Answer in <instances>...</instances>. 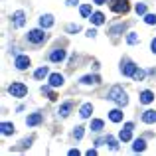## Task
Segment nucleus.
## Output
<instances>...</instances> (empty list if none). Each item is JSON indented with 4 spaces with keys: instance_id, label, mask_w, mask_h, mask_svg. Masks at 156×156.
Wrapping results in <instances>:
<instances>
[{
    "instance_id": "39448f33",
    "label": "nucleus",
    "mask_w": 156,
    "mask_h": 156,
    "mask_svg": "<svg viewBox=\"0 0 156 156\" xmlns=\"http://www.w3.org/2000/svg\"><path fill=\"white\" fill-rule=\"evenodd\" d=\"M14 65H16V69L24 71V69H28V67H30V57H28V55H16Z\"/></svg>"
},
{
    "instance_id": "473e14b6",
    "label": "nucleus",
    "mask_w": 156,
    "mask_h": 156,
    "mask_svg": "<svg viewBox=\"0 0 156 156\" xmlns=\"http://www.w3.org/2000/svg\"><path fill=\"white\" fill-rule=\"evenodd\" d=\"M67 32H79V26H77V24H69V26H67Z\"/></svg>"
},
{
    "instance_id": "f03ea898",
    "label": "nucleus",
    "mask_w": 156,
    "mask_h": 156,
    "mask_svg": "<svg viewBox=\"0 0 156 156\" xmlns=\"http://www.w3.org/2000/svg\"><path fill=\"white\" fill-rule=\"evenodd\" d=\"M44 40H46V32H44V28H36V30H30L28 32V42L32 44H42Z\"/></svg>"
},
{
    "instance_id": "9d476101",
    "label": "nucleus",
    "mask_w": 156,
    "mask_h": 156,
    "mask_svg": "<svg viewBox=\"0 0 156 156\" xmlns=\"http://www.w3.org/2000/svg\"><path fill=\"white\" fill-rule=\"evenodd\" d=\"M50 85L51 87H61V85H63V75H61V73H51L50 75Z\"/></svg>"
},
{
    "instance_id": "a878e982",
    "label": "nucleus",
    "mask_w": 156,
    "mask_h": 156,
    "mask_svg": "<svg viewBox=\"0 0 156 156\" xmlns=\"http://www.w3.org/2000/svg\"><path fill=\"white\" fill-rule=\"evenodd\" d=\"M107 144H109L111 150H117L119 148V142H117V138H115V136H107Z\"/></svg>"
},
{
    "instance_id": "412c9836",
    "label": "nucleus",
    "mask_w": 156,
    "mask_h": 156,
    "mask_svg": "<svg viewBox=\"0 0 156 156\" xmlns=\"http://www.w3.org/2000/svg\"><path fill=\"white\" fill-rule=\"evenodd\" d=\"M42 93H44V95H48V99H51V101H55V99H57L55 93L51 91V85H44V87H42Z\"/></svg>"
},
{
    "instance_id": "aec40b11",
    "label": "nucleus",
    "mask_w": 156,
    "mask_h": 156,
    "mask_svg": "<svg viewBox=\"0 0 156 156\" xmlns=\"http://www.w3.org/2000/svg\"><path fill=\"white\" fill-rule=\"evenodd\" d=\"M93 113V107L89 105V103H85L83 107H81V111H79V115H81V119H87L89 115Z\"/></svg>"
},
{
    "instance_id": "0eeeda50",
    "label": "nucleus",
    "mask_w": 156,
    "mask_h": 156,
    "mask_svg": "<svg viewBox=\"0 0 156 156\" xmlns=\"http://www.w3.org/2000/svg\"><path fill=\"white\" fill-rule=\"evenodd\" d=\"M142 121H144L146 125H154V122H156V111L154 109L144 111V113H142Z\"/></svg>"
},
{
    "instance_id": "1a4fd4ad",
    "label": "nucleus",
    "mask_w": 156,
    "mask_h": 156,
    "mask_svg": "<svg viewBox=\"0 0 156 156\" xmlns=\"http://www.w3.org/2000/svg\"><path fill=\"white\" fill-rule=\"evenodd\" d=\"M40 122H42V113H32L30 117L26 119L28 126H36V125H40Z\"/></svg>"
},
{
    "instance_id": "c9c22d12",
    "label": "nucleus",
    "mask_w": 156,
    "mask_h": 156,
    "mask_svg": "<svg viewBox=\"0 0 156 156\" xmlns=\"http://www.w3.org/2000/svg\"><path fill=\"white\" fill-rule=\"evenodd\" d=\"M150 50H152V53H156V38L150 42Z\"/></svg>"
},
{
    "instance_id": "7c9ffc66",
    "label": "nucleus",
    "mask_w": 156,
    "mask_h": 156,
    "mask_svg": "<svg viewBox=\"0 0 156 156\" xmlns=\"http://www.w3.org/2000/svg\"><path fill=\"white\" fill-rule=\"evenodd\" d=\"M136 14H146V4H136Z\"/></svg>"
},
{
    "instance_id": "a211bd4d",
    "label": "nucleus",
    "mask_w": 156,
    "mask_h": 156,
    "mask_svg": "<svg viewBox=\"0 0 156 156\" xmlns=\"http://www.w3.org/2000/svg\"><path fill=\"white\" fill-rule=\"evenodd\" d=\"M65 57V51L63 50H53L51 53H50V59L51 61H61Z\"/></svg>"
},
{
    "instance_id": "423d86ee",
    "label": "nucleus",
    "mask_w": 156,
    "mask_h": 156,
    "mask_svg": "<svg viewBox=\"0 0 156 156\" xmlns=\"http://www.w3.org/2000/svg\"><path fill=\"white\" fill-rule=\"evenodd\" d=\"M24 22H26V14H24L22 10H16L14 14H12V24H14L16 28H22Z\"/></svg>"
},
{
    "instance_id": "f8f14e48",
    "label": "nucleus",
    "mask_w": 156,
    "mask_h": 156,
    "mask_svg": "<svg viewBox=\"0 0 156 156\" xmlns=\"http://www.w3.org/2000/svg\"><path fill=\"white\" fill-rule=\"evenodd\" d=\"M99 81H101L99 75H85V77H81V83L83 85H97Z\"/></svg>"
},
{
    "instance_id": "cd10ccee",
    "label": "nucleus",
    "mask_w": 156,
    "mask_h": 156,
    "mask_svg": "<svg viewBox=\"0 0 156 156\" xmlns=\"http://www.w3.org/2000/svg\"><path fill=\"white\" fill-rule=\"evenodd\" d=\"M83 134H85V129H83V126H77L75 133H73V136H75V140H81V138H83Z\"/></svg>"
},
{
    "instance_id": "2eb2a0df",
    "label": "nucleus",
    "mask_w": 156,
    "mask_h": 156,
    "mask_svg": "<svg viewBox=\"0 0 156 156\" xmlns=\"http://www.w3.org/2000/svg\"><path fill=\"white\" fill-rule=\"evenodd\" d=\"M121 140H122V142L133 140V129H130V126H125V129H122V133H121Z\"/></svg>"
},
{
    "instance_id": "4468645a",
    "label": "nucleus",
    "mask_w": 156,
    "mask_h": 156,
    "mask_svg": "<svg viewBox=\"0 0 156 156\" xmlns=\"http://www.w3.org/2000/svg\"><path fill=\"white\" fill-rule=\"evenodd\" d=\"M89 20H91V22L95 24V26H101V24H105V16L101 14V12H93Z\"/></svg>"
},
{
    "instance_id": "393cba45",
    "label": "nucleus",
    "mask_w": 156,
    "mask_h": 156,
    "mask_svg": "<svg viewBox=\"0 0 156 156\" xmlns=\"http://www.w3.org/2000/svg\"><path fill=\"white\" fill-rule=\"evenodd\" d=\"M79 10H81V16H83V18H89V16L93 14V10H91V6H89V4H83Z\"/></svg>"
},
{
    "instance_id": "c756f323",
    "label": "nucleus",
    "mask_w": 156,
    "mask_h": 156,
    "mask_svg": "<svg viewBox=\"0 0 156 156\" xmlns=\"http://www.w3.org/2000/svg\"><path fill=\"white\" fill-rule=\"evenodd\" d=\"M144 22L154 26V24H156V14H144Z\"/></svg>"
},
{
    "instance_id": "ddd939ff",
    "label": "nucleus",
    "mask_w": 156,
    "mask_h": 156,
    "mask_svg": "<svg viewBox=\"0 0 156 156\" xmlns=\"http://www.w3.org/2000/svg\"><path fill=\"white\" fill-rule=\"evenodd\" d=\"M109 121H113V122H121V121H122V113H121V109H113V111H109Z\"/></svg>"
},
{
    "instance_id": "72a5a7b5",
    "label": "nucleus",
    "mask_w": 156,
    "mask_h": 156,
    "mask_svg": "<svg viewBox=\"0 0 156 156\" xmlns=\"http://www.w3.org/2000/svg\"><path fill=\"white\" fill-rule=\"evenodd\" d=\"M32 140H34V138L30 136V138H26V140H22V142H20V144H22V146H26V148H28V146H30V142H32Z\"/></svg>"
},
{
    "instance_id": "c85d7f7f",
    "label": "nucleus",
    "mask_w": 156,
    "mask_h": 156,
    "mask_svg": "<svg viewBox=\"0 0 156 156\" xmlns=\"http://www.w3.org/2000/svg\"><path fill=\"white\" fill-rule=\"evenodd\" d=\"M144 75H146V71H142V69H138V67H136V71H134L133 79H136V81H142V79H144Z\"/></svg>"
},
{
    "instance_id": "dca6fc26",
    "label": "nucleus",
    "mask_w": 156,
    "mask_h": 156,
    "mask_svg": "<svg viewBox=\"0 0 156 156\" xmlns=\"http://www.w3.org/2000/svg\"><path fill=\"white\" fill-rule=\"evenodd\" d=\"M144 148H146V142L142 140V138H136V140L133 142V150L134 152H142Z\"/></svg>"
},
{
    "instance_id": "7ed1b4c3",
    "label": "nucleus",
    "mask_w": 156,
    "mask_h": 156,
    "mask_svg": "<svg viewBox=\"0 0 156 156\" xmlns=\"http://www.w3.org/2000/svg\"><path fill=\"white\" fill-rule=\"evenodd\" d=\"M8 93H10L12 97H26L28 87L24 83H12L10 87H8Z\"/></svg>"
},
{
    "instance_id": "58836bf2",
    "label": "nucleus",
    "mask_w": 156,
    "mask_h": 156,
    "mask_svg": "<svg viewBox=\"0 0 156 156\" xmlns=\"http://www.w3.org/2000/svg\"><path fill=\"white\" fill-rule=\"evenodd\" d=\"M77 154H79V150H75V148L69 150V156H77Z\"/></svg>"
},
{
    "instance_id": "20e7f679",
    "label": "nucleus",
    "mask_w": 156,
    "mask_h": 156,
    "mask_svg": "<svg viewBox=\"0 0 156 156\" xmlns=\"http://www.w3.org/2000/svg\"><path fill=\"white\" fill-rule=\"evenodd\" d=\"M111 8H113L115 14H126L130 6H129V2H126V0H115V2L111 4Z\"/></svg>"
},
{
    "instance_id": "6ab92c4d",
    "label": "nucleus",
    "mask_w": 156,
    "mask_h": 156,
    "mask_svg": "<svg viewBox=\"0 0 156 156\" xmlns=\"http://www.w3.org/2000/svg\"><path fill=\"white\" fill-rule=\"evenodd\" d=\"M0 129H2V134H4V136H8V134L14 133V125H12V122H2V125H0Z\"/></svg>"
},
{
    "instance_id": "e433bc0d",
    "label": "nucleus",
    "mask_w": 156,
    "mask_h": 156,
    "mask_svg": "<svg viewBox=\"0 0 156 156\" xmlns=\"http://www.w3.org/2000/svg\"><path fill=\"white\" fill-rule=\"evenodd\" d=\"M87 36H89V38H95L97 32H95V30H89V32H87Z\"/></svg>"
},
{
    "instance_id": "5701e85b",
    "label": "nucleus",
    "mask_w": 156,
    "mask_h": 156,
    "mask_svg": "<svg viewBox=\"0 0 156 156\" xmlns=\"http://www.w3.org/2000/svg\"><path fill=\"white\" fill-rule=\"evenodd\" d=\"M69 111H71V103L67 101V103H63V105L59 107V117H67Z\"/></svg>"
},
{
    "instance_id": "2f4dec72",
    "label": "nucleus",
    "mask_w": 156,
    "mask_h": 156,
    "mask_svg": "<svg viewBox=\"0 0 156 156\" xmlns=\"http://www.w3.org/2000/svg\"><path fill=\"white\" fill-rule=\"evenodd\" d=\"M125 30V24H121V26H115V28H111V34H117V32H122Z\"/></svg>"
},
{
    "instance_id": "f3484780",
    "label": "nucleus",
    "mask_w": 156,
    "mask_h": 156,
    "mask_svg": "<svg viewBox=\"0 0 156 156\" xmlns=\"http://www.w3.org/2000/svg\"><path fill=\"white\" fill-rule=\"evenodd\" d=\"M152 99H154L152 91H142V93H140V103L148 105V103H152Z\"/></svg>"
},
{
    "instance_id": "b1692460",
    "label": "nucleus",
    "mask_w": 156,
    "mask_h": 156,
    "mask_svg": "<svg viewBox=\"0 0 156 156\" xmlns=\"http://www.w3.org/2000/svg\"><path fill=\"white\" fill-rule=\"evenodd\" d=\"M46 75H48V67H38L34 71V77H36V79H44Z\"/></svg>"
},
{
    "instance_id": "bb28decb",
    "label": "nucleus",
    "mask_w": 156,
    "mask_h": 156,
    "mask_svg": "<svg viewBox=\"0 0 156 156\" xmlns=\"http://www.w3.org/2000/svg\"><path fill=\"white\" fill-rule=\"evenodd\" d=\"M126 42H129L130 46H134V44H138L140 40H138V36H136V34H133V32H130V34L126 36Z\"/></svg>"
},
{
    "instance_id": "4c0bfd02",
    "label": "nucleus",
    "mask_w": 156,
    "mask_h": 156,
    "mask_svg": "<svg viewBox=\"0 0 156 156\" xmlns=\"http://www.w3.org/2000/svg\"><path fill=\"white\" fill-rule=\"evenodd\" d=\"M97 154V150L95 148H91V150H87V156H95Z\"/></svg>"
},
{
    "instance_id": "4be33fe9",
    "label": "nucleus",
    "mask_w": 156,
    "mask_h": 156,
    "mask_svg": "<svg viewBox=\"0 0 156 156\" xmlns=\"http://www.w3.org/2000/svg\"><path fill=\"white\" fill-rule=\"evenodd\" d=\"M103 126H105V122L101 121V119H95V121L91 122V130H95V133H99V130H103Z\"/></svg>"
},
{
    "instance_id": "9b49d317",
    "label": "nucleus",
    "mask_w": 156,
    "mask_h": 156,
    "mask_svg": "<svg viewBox=\"0 0 156 156\" xmlns=\"http://www.w3.org/2000/svg\"><path fill=\"white\" fill-rule=\"evenodd\" d=\"M40 26H42V28H51V26H53V16H51V14L40 16Z\"/></svg>"
},
{
    "instance_id": "f257e3e1",
    "label": "nucleus",
    "mask_w": 156,
    "mask_h": 156,
    "mask_svg": "<svg viewBox=\"0 0 156 156\" xmlns=\"http://www.w3.org/2000/svg\"><path fill=\"white\" fill-rule=\"evenodd\" d=\"M107 99L113 101V103H117L119 107H125L129 103V97H126V91L121 87V85H113V87L109 89V93H107Z\"/></svg>"
},
{
    "instance_id": "6e6552de",
    "label": "nucleus",
    "mask_w": 156,
    "mask_h": 156,
    "mask_svg": "<svg viewBox=\"0 0 156 156\" xmlns=\"http://www.w3.org/2000/svg\"><path fill=\"white\" fill-rule=\"evenodd\" d=\"M134 71H136V65L133 63V61H125V65H122V75L126 77H133Z\"/></svg>"
},
{
    "instance_id": "f704fd0d",
    "label": "nucleus",
    "mask_w": 156,
    "mask_h": 156,
    "mask_svg": "<svg viewBox=\"0 0 156 156\" xmlns=\"http://www.w3.org/2000/svg\"><path fill=\"white\" fill-rule=\"evenodd\" d=\"M65 4H67V6H77V4H79V0H67Z\"/></svg>"
},
{
    "instance_id": "ea45409f",
    "label": "nucleus",
    "mask_w": 156,
    "mask_h": 156,
    "mask_svg": "<svg viewBox=\"0 0 156 156\" xmlns=\"http://www.w3.org/2000/svg\"><path fill=\"white\" fill-rule=\"evenodd\" d=\"M93 2H95V4H105L107 0H93Z\"/></svg>"
}]
</instances>
